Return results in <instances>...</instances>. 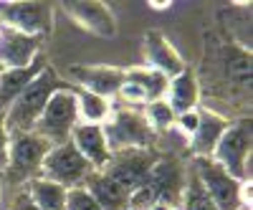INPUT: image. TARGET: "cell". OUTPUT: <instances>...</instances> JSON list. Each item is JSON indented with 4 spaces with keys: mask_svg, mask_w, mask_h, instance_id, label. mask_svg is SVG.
<instances>
[{
    "mask_svg": "<svg viewBox=\"0 0 253 210\" xmlns=\"http://www.w3.org/2000/svg\"><path fill=\"white\" fill-rule=\"evenodd\" d=\"M0 74H3V66H0Z\"/></svg>",
    "mask_w": 253,
    "mask_h": 210,
    "instance_id": "cell-31",
    "label": "cell"
},
{
    "mask_svg": "<svg viewBox=\"0 0 253 210\" xmlns=\"http://www.w3.org/2000/svg\"><path fill=\"white\" fill-rule=\"evenodd\" d=\"M69 84H63V79L46 64L43 69H41V74L28 84V86L23 89V94H20L13 104L10 109L5 112V129L13 134H26V132H33V124L36 119L41 117V112L46 109L48 99L66 89Z\"/></svg>",
    "mask_w": 253,
    "mask_h": 210,
    "instance_id": "cell-1",
    "label": "cell"
},
{
    "mask_svg": "<svg viewBox=\"0 0 253 210\" xmlns=\"http://www.w3.org/2000/svg\"><path fill=\"white\" fill-rule=\"evenodd\" d=\"M26 190L41 210H63V205H66V187L46 177H33L31 182H26Z\"/></svg>",
    "mask_w": 253,
    "mask_h": 210,
    "instance_id": "cell-21",
    "label": "cell"
},
{
    "mask_svg": "<svg viewBox=\"0 0 253 210\" xmlns=\"http://www.w3.org/2000/svg\"><path fill=\"white\" fill-rule=\"evenodd\" d=\"M91 172H94L91 165L76 152V147L71 142H63L48 150V155L41 162L38 177H46L61 187H66V190H74V187H84Z\"/></svg>",
    "mask_w": 253,
    "mask_h": 210,
    "instance_id": "cell-5",
    "label": "cell"
},
{
    "mask_svg": "<svg viewBox=\"0 0 253 210\" xmlns=\"http://www.w3.org/2000/svg\"><path fill=\"white\" fill-rule=\"evenodd\" d=\"M142 48H144V58H147V69H155V71H160L167 79H175V76H180L187 69L182 56L175 51V46L157 28H150L144 33Z\"/></svg>",
    "mask_w": 253,
    "mask_h": 210,
    "instance_id": "cell-10",
    "label": "cell"
},
{
    "mask_svg": "<svg viewBox=\"0 0 253 210\" xmlns=\"http://www.w3.org/2000/svg\"><path fill=\"white\" fill-rule=\"evenodd\" d=\"M144 119L152 127V132H167V129L175 127V112L170 109V104H167L165 99H157L152 104H147Z\"/></svg>",
    "mask_w": 253,
    "mask_h": 210,
    "instance_id": "cell-23",
    "label": "cell"
},
{
    "mask_svg": "<svg viewBox=\"0 0 253 210\" xmlns=\"http://www.w3.org/2000/svg\"><path fill=\"white\" fill-rule=\"evenodd\" d=\"M69 142L76 147V152L91 165L94 172H104V167L112 160V152L107 147V137H104L101 124H81L79 122L71 132Z\"/></svg>",
    "mask_w": 253,
    "mask_h": 210,
    "instance_id": "cell-13",
    "label": "cell"
},
{
    "mask_svg": "<svg viewBox=\"0 0 253 210\" xmlns=\"http://www.w3.org/2000/svg\"><path fill=\"white\" fill-rule=\"evenodd\" d=\"M51 144L33 132L26 134H13L10 137V150H8V167L5 175L10 182H31L41 172V162L48 155Z\"/></svg>",
    "mask_w": 253,
    "mask_h": 210,
    "instance_id": "cell-6",
    "label": "cell"
},
{
    "mask_svg": "<svg viewBox=\"0 0 253 210\" xmlns=\"http://www.w3.org/2000/svg\"><path fill=\"white\" fill-rule=\"evenodd\" d=\"M0 23L31 38H48L53 31L51 3H0Z\"/></svg>",
    "mask_w": 253,
    "mask_h": 210,
    "instance_id": "cell-8",
    "label": "cell"
},
{
    "mask_svg": "<svg viewBox=\"0 0 253 210\" xmlns=\"http://www.w3.org/2000/svg\"><path fill=\"white\" fill-rule=\"evenodd\" d=\"M69 74L76 79V84H81L84 91H91L104 99L117 96L124 84V69L114 66H71Z\"/></svg>",
    "mask_w": 253,
    "mask_h": 210,
    "instance_id": "cell-14",
    "label": "cell"
},
{
    "mask_svg": "<svg viewBox=\"0 0 253 210\" xmlns=\"http://www.w3.org/2000/svg\"><path fill=\"white\" fill-rule=\"evenodd\" d=\"M210 160L218 162L233 180H251V117H238L236 122H228Z\"/></svg>",
    "mask_w": 253,
    "mask_h": 210,
    "instance_id": "cell-2",
    "label": "cell"
},
{
    "mask_svg": "<svg viewBox=\"0 0 253 210\" xmlns=\"http://www.w3.org/2000/svg\"><path fill=\"white\" fill-rule=\"evenodd\" d=\"M198 122H200L198 109H193V112H185V114H177V117H175L177 129H180L182 134H187V137H193V134H195V129H198Z\"/></svg>",
    "mask_w": 253,
    "mask_h": 210,
    "instance_id": "cell-26",
    "label": "cell"
},
{
    "mask_svg": "<svg viewBox=\"0 0 253 210\" xmlns=\"http://www.w3.org/2000/svg\"><path fill=\"white\" fill-rule=\"evenodd\" d=\"M63 210H101V208L89 195L86 187H74V190H66V205H63Z\"/></svg>",
    "mask_w": 253,
    "mask_h": 210,
    "instance_id": "cell-25",
    "label": "cell"
},
{
    "mask_svg": "<svg viewBox=\"0 0 253 210\" xmlns=\"http://www.w3.org/2000/svg\"><path fill=\"white\" fill-rule=\"evenodd\" d=\"M147 185L155 190V195H157V200H162V203H170V205H175L177 200H180V195H182V172H180V167L175 165V162H170V160H157L155 162V167L150 170V177H147Z\"/></svg>",
    "mask_w": 253,
    "mask_h": 210,
    "instance_id": "cell-16",
    "label": "cell"
},
{
    "mask_svg": "<svg viewBox=\"0 0 253 210\" xmlns=\"http://www.w3.org/2000/svg\"><path fill=\"white\" fill-rule=\"evenodd\" d=\"M76 124H79L76 89L66 86L48 99L46 109L41 112V117L33 124V134L43 137L51 147H56V144H63L71 139V132Z\"/></svg>",
    "mask_w": 253,
    "mask_h": 210,
    "instance_id": "cell-3",
    "label": "cell"
},
{
    "mask_svg": "<svg viewBox=\"0 0 253 210\" xmlns=\"http://www.w3.org/2000/svg\"><path fill=\"white\" fill-rule=\"evenodd\" d=\"M182 208L185 210H215L213 200L208 198V193L203 190V185L198 182V177H193L185 187H182Z\"/></svg>",
    "mask_w": 253,
    "mask_h": 210,
    "instance_id": "cell-24",
    "label": "cell"
},
{
    "mask_svg": "<svg viewBox=\"0 0 253 210\" xmlns=\"http://www.w3.org/2000/svg\"><path fill=\"white\" fill-rule=\"evenodd\" d=\"M8 150H10V132L5 129V117L0 114V172L8 167Z\"/></svg>",
    "mask_w": 253,
    "mask_h": 210,
    "instance_id": "cell-27",
    "label": "cell"
},
{
    "mask_svg": "<svg viewBox=\"0 0 253 210\" xmlns=\"http://www.w3.org/2000/svg\"><path fill=\"white\" fill-rule=\"evenodd\" d=\"M104 137H107V147L109 152H129V150H147L152 144V127L147 124L144 114L134 112V109H119L109 114V119L101 124Z\"/></svg>",
    "mask_w": 253,
    "mask_h": 210,
    "instance_id": "cell-4",
    "label": "cell"
},
{
    "mask_svg": "<svg viewBox=\"0 0 253 210\" xmlns=\"http://www.w3.org/2000/svg\"><path fill=\"white\" fill-rule=\"evenodd\" d=\"M41 41L13 28H0V66L3 69H26L41 58Z\"/></svg>",
    "mask_w": 253,
    "mask_h": 210,
    "instance_id": "cell-12",
    "label": "cell"
},
{
    "mask_svg": "<svg viewBox=\"0 0 253 210\" xmlns=\"http://www.w3.org/2000/svg\"><path fill=\"white\" fill-rule=\"evenodd\" d=\"M66 13L71 20L99 38H114L117 36V20L109 5L99 3V0H81V3H66Z\"/></svg>",
    "mask_w": 253,
    "mask_h": 210,
    "instance_id": "cell-11",
    "label": "cell"
},
{
    "mask_svg": "<svg viewBox=\"0 0 253 210\" xmlns=\"http://www.w3.org/2000/svg\"><path fill=\"white\" fill-rule=\"evenodd\" d=\"M157 157L150 150H129L112 155L109 165L104 167V175H109L117 185H122L126 193H134L150 177V170L155 167Z\"/></svg>",
    "mask_w": 253,
    "mask_h": 210,
    "instance_id": "cell-9",
    "label": "cell"
},
{
    "mask_svg": "<svg viewBox=\"0 0 253 210\" xmlns=\"http://www.w3.org/2000/svg\"><path fill=\"white\" fill-rule=\"evenodd\" d=\"M43 66L46 64L38 58L36 64H31L26 69H3V74H0V114L5 117V112L10 109V104L23 94V89L41 74Z\"/></svg>",
    "mask_w": 253,
    "mask_h": 210,
    "instance_id": "cell-19",
    "label": "cell"
},
{
    "mask_svg": "<svg viewBox=\"0 0 253 210\" xmlns=\"http://www.w3.org/2000/svg\"><path fill=\"white\" fill-rule=\"evenodd\" d=\"M195 177L208 198L213 200L215 210H246L241 203L243 182L233 180L218 162H213L210 157H195Z\"/></svg>",
    "mask_w": 253,
    "mask_h": 210,
    "instance_id": "cell-7",
    "label": "cell"
},
{
    "mask_svg": "<svg viewBox=\"0 0 253 210\" xmlns=\"http://www.w3.org/2000/svg\"><path fill=\"white\" fill-rule=\"evenodd\" d=\"M198 114H200V122H198L195 134L190 137V152L195 157H210L218 139H220V134L228 127V117H223L213 109H203Z\"/></svg>",
    "mask_w": 253,
    "mask_h": 210,
    "instance_id": "cell-15",
    "label": "cell"
},
{
    "mask_svg": "<svg viewBox=\"0 0 253 210\" xmlns=\"http://www.w3.org/2000/svg\"><path fill=\"white\" fill-rule=\"evenodd\" d=\"M76 112L81 124H104L112 114V101L91 91L76 89Z\"/></svg>",
    "mask_w": 253,
    "mask_h": 210,
    "instance_id": "cell-22",
    "label": "cell"
},
{
    "mask_svg": "<svg viewBox=\"0 0 253 210\" xmlns=\"http://www.w3.org/2000/svg\"><path fill=\"white\" fill-rule=\"evenodd\" d=\"M147 210H175V205H170V203H162V200H157V203H152Z\"/></svg>",
    "mask_w": 253,
    "mask_h": 210,
    "instance_id": "cell-29",
    "label": "cell"
},
{
    "mask_svg": "<svg viewBox=\"0 0 253 210\" xmlns=\"http://www.w3.org/2000/svg\"><path fill=\"white\" fill-rule=\"evenodd\" d=\"M10 210H41V208L31 200L28 190H20V193L15 195V200H13V208H10Z\"/></svg>",
    "mask_w": 253,
    "mask_h": 210,
    "instance_id": "cell-28",
    "label": "cell"
},
{
    "mask_svg": "<svg viewBox=\"0 0 253 210\" xmlns=\"http://www.w3.org/2000/svg\"><path fill=\"white\" fill-rule=\"evenodd\" d=\"M84 187L89 190V195L96 200L101 210H129V193L122 185H117L109 175L91 172Z\"/></svg>",
    "mask_w": 253,
    "mask_h": 210,
    "instance_id": "cell-17",
    "label": "cell"
},
{
    "mask_svg": "<svg viewBox=\"0 0 253 210\" xmlns=\"http://www.w3.org/2000/svg\"><path fill=\"white\" fill-rule=\"evenodd\" d=\"M165 101L170 104V109L177 114H185V112H193L200 101V86H198V79L195 74L185 69L180 76L170 79L167 84V94H165Z\"/></svg>",
    "mask_w": 253,
    "mask_h": 210,
    "instance_id": "cell-18",
    "label": "cell"
},
{
    "mask_svg": "<svg viewBox=\"0 0 253 210\" xmlns=\"http://www.w3.org/2000/svg\"><path fill=\"white\" fill-rule=\"evenodd\" d=\"M152 8H170V3H150Z\"/></svg>",
    "mask_w": 253,
    "mask_h": 210,
    "instance_id": "cell-30",
    "label": "cell"
},
{
    "mask_svg": "<svg viewBox=\"0 0 253 210\" xmlns=\"http://www.w3.org/2000/svg\"><path fill=\"white\" fill-rule=\"evenodd\" d=\"M124 79L129 81V84H134V86L142 91V96H144L147 104H152L157 99H165L167 84H170V79H167V76H162L155 69H147V66H137V69L124 71Z\"/></svg>",
    "mask_w": 253,
    "mask_h": 210,
    "instance_id": "cell-20",
    "label": "cell"
}]
</instances>
